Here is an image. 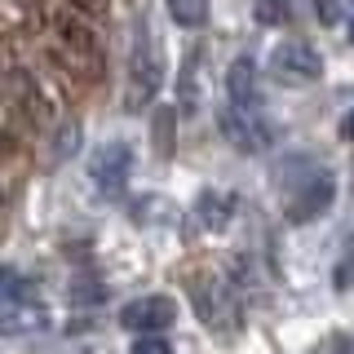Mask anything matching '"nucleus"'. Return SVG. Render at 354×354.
Segmentation results:
<instances>
[{
    "label": "nucleus",
    "instance_id": "f257e3e1",
    "mask_svg": "<svg viewBox=\"0 0 354 354\" xmlns=\"http://www.w3.org/2000/svg\"><path fill=\"white\" fill-rule=\"evenodd\" d=\"M49 53H53V62H58L66 75H75V80H84V84L102 80V71H106L102 44H97V36L88 31V22L75 14V9H66V14L53 18V44H49Z\"/></svg>",
    "mask_w": 354,
    "mask_h": 354
},
{
    "label": "nucleus",
    "instance_id": "f03ea898",
    "mask_svg": "<svg viewBox=\"0 0 354 354\" xmlns=\"http://www.w3.org/2000/svg\"><path fill=\"white\" fill-rule=\"evenodd\" d=\"M191 301H195V315L204 319L213 332H235L243 324V306H239V292L230 288L221 274L204 270V274H191Z\"/></svg>",
    "mask_w": 354,
    "mask_h": 354
},
{
    "label": "nucleus",
    "instance_id": "7ed1b4c3",
    "mask_svg": "<svg viewBox=\"0 0 354 354\" xmlns=\"http://www.w3.org/2000/svg\"><path fill=\"white\" fill-rule=\"evenodd\" d=\"M337 199V177L328 169H310L301 186H288V199H283V217L292 226H306V221H319L332 208Z\"/></svg>",
    "mask_w": 354,
    "mask_h": 354
},
{
    "label": "nucleus",
    "instance_id": "20e7f679",
    "mask_svg": "<svg viewBox=\"0 0 354 354\" xmlns=\"http://www.w3.org/2000/svg\"><path fill=\"white\" fill-rule=\"evenodd\" d=\"M164 84V58H160V44H155L151 31H138L133 40V58H129V106H147Z\"/></svg>",
    "mask_w": 354,
    "mask_h": 354
},
{
    "label": "nucleus",
    "instance_id": "39448f33",
    "mask_svg": "<svg viewBox=\"0 0 354 354\" xmlns=\"http://www.w3.org/2000/svg\"><path fill=\"white\" fill-rule=\"evenodd\" d=\"M217 129H221V138L243 155H261V151H270V142H274V133H270L261 111L235 106V102H226L217 111Z\"/></svg>",
    "mask_w": 354,
    "mask_h": 354
},
{
    "label": "nucleus",
    "instance_id": "423d86ee",
    "mask_svg": "<svg viewBox=\"0 0 354 354\" xmlns=\"http://www.w3.org/2000/svg\"><path fill=\"white\" fill-rule=\"evenodd\" d=\"M270 75L288 88H306L324 75V58H319V49L306 44V40H283V44L270 49Z\"/></svg>",
    "mask_w": 354,
    "mask_h": 354
},
{
    "label": "nucleus",
    "instance_id": "0eeeda50",
    "mask_svg": "<svg viewBox=\"0 0 354 354\" xmlns=\"http://www.w3.org/2000/svg\"><path fill=\"white\" fill-rule=\"evenodd\" d=\"M5 111H14V115L31 120V124H49L53 120V102L49 93L31 80L22 66H9V80H5Z\"/></svg>",
    "mask_w": 354,
    "mask_h": 354
},
{
    "label": "nucleus",
    "instance_id": "6e6552de",
    "mask_svg": "<svg viewBox=\"0 0 354 354\" xmlns=\"http://www.w3.org/2000/svg\"><path fill=\"white\" fill-rule=\"evenodd\" d=\"M129 173H133V151L124 142H102L88 155V177H93V186L102 195H124Z\"/></svg>",
    "mask_w": 354,
    "mask_h": 354
},
{
    "label": "nucleus",
    "instance_id": "1a4fd4ad",
    "mask_svg": "<svg viewBox=\"0 0 354 354\" xmlns=\"http://www.w3.org/2000/svg\"><path fill=\"white\" fill-rule=\"evenodd\" d=\"M177 324V301L164 292H151V297H138L120 310V328L138 332V337H155V332L173 328Z\"/></svg>",
    "mask_w": 354,
    "mask_h": 354
},
{
    "label": "nucleus",
    "instance_id": "9d476101",
    "mask_svg": "<svg viewBox=\"0 0 354 354\" xmlns=\"http://www.w3.org/2000/svg\"><path fill=\"white\" fill-rule=\"evenodd\" d=\"M191 217L199 221V230H208V235H221V230L230 226V217H235V195L221 191V186H208V191L195 195Z\"/></svg>",
    "mask_w": 354,
    "mask_h": 354
},
{
    "label": "nucleus",
    "instance_id": "9b49d317",
    "mask_svg": "<svg viewBox=\"0 0 354 354\" xmlns=\"http://www.w3.org/2000/svg\"><path fill=\"white\" fill-rule=\"evenodd\" d=\"M49 315L40 301H0V332L5 337H22V332H44Z\"/></svg>",
    "mask_w": 354,
    "mask_h": 354
},
{
    "label": "nucleus",
    "instance_id": "f8f14e48",
    "mask_svg": "<svg viewBox=\"0 0 354 354\" xmlns=\"http://www.w3.org/2000/svg\"><path fill=\"white\" fill-rule=\"evenodd\" d=\"M226 93L235 106H261V84H257V66H252L248 58H235L226 66Z\"/></svg>",
    "mask_w": 354,
    "mask_h": 354
},
{
    "label": "nucleus",
    "instance_id": "ddd939ff",
    "mask_svg": "<svg viewBox=\"0 0 354 354\" xmlns=\"http://www.w3.org/2000/svg\"><path fill=\"white\" fill-rule=\"evenodd\" d=\"M169 5V18L186 31H199L208 22V0H164Z\"/></svg>",
    "mask_w": 354,
    "mask_h": 354
},
{
    "label": "nucleus",
    "instance_id": "4468645a",
    "mask_svg": "<svg viewBox=\"0 0 354 354\" xmlns=\"http://www.w3.org/2000/svg\"><path fill=\"white\" fill-rule=\"evenodd\" d=\"M80 138H84L80 120H62V124H58V133H53V142H49V164H62L66 155H75V147H80Z\"/></svg>",
    "mask_w": 354,
    "mask_h": 354
},
{
    "label": "nucleus",
    "instance_id": "2eb2a0df",
    "mask_svg": "<svg viewBox=\"0 0 354 354\" xmlns=\"http://www.w3.org/2000/svg\"><path fill=\"white\" fill-rule=\"evenodd\" d=\"M350 14H354V0H315V18L324 27H341Z\"/></svg>",
    "mask_w": 354,
    "mask_h": 354
},
{
    "label": "nucleus",
    "instance_id": "dca6fc26",
    "mask_svg": "<svg viewBox=\"0 0 354 354\" xmlns=\"http://www.w3.org/2000/svg\"><path fill=\"white\" fill-rule=\"evenodd\" d=\"M173 124H177V111H155V151L173 155Z\"/></svg>",
    "mask_w": 354,
    "mask_h": 354
},
{
    "label": "nucleus",
    "instance_id": "f3484780",
    "mask_svg": "<svg viewBox=\"0 0 354 354\" xmlns=\"http://www.w3.org/2000/svg\"><path fill=\"white\" fill-rule=\"evenodd\" d=\"M102 297H106V288L93 283V279H75L71 283V301L75 306H93V301H102Z\"/></svg>",
    "mask_w": 354,
    "mask_h": 354
},
{
    "label": "nucleus",
    "instance_id": "a211bd4d",
    "mask_svg": "<svg viewBox=\"0 0 354 354\" xmlns=\"http://www.w3.org/2000/svg\"><path fill=\"white\" fill-rule=\"evenodd\" d=\"M257 18L266 22V27H279V22H288V0H257Z\"/></svg>",
    "mask_w": 354,
    "mask_h": 354
},
{
    "label": "nucleus",
    "instance_id": "6ab92c4d",
    "mask_svg": "<svg viewBox=\"0 0 354 354\" xmlns=\"http://www.w3.org/2000/svg\"><path fill=\"white\" fill-rule=\"evenodd\" d=\"M133 354H173V346L155 332V337H138V341H133Z\"/></svg>",
    "mask_w": 354,
    "mask_h": 354
},
{
    "label": "nucleus",
    "instance_id": "aec40b11",
    "mask_svg": "<svg viewBox=\"0 0 354 354\" xmlns=\"http://www.w3.org/2000/svg\"><path fill=\"white\" fill-rule=\"evenodd\" d=\"M66 5H71V9H75L80 18H106L111 0H66Z\"/></svg>",
    "mask_w": 354,
    "mask_h": 354
},
{
    "label": "nucleus",
    "instance_id": "412c9836",
    "mask_svg": "<svg viewBox=\"0 0 354 354\" xmlns=\"http://www.w3.org/2000/svg\"><path fill=\"white\" fill-rule=\"evenodd\" d=\"M315 354H354V341L350 337H328Z\"/></svg>",
    "mask_w": 354,
    "mask_h": 354
},
{
    "label": "nucleus",
    "instance_id": "4be33fe9",
    "mask_svg": "<svg viewBox=\"0 0 354 354\" xmlns=\"http://www.w3.org/2000/svg\"><path fill=\"white\" fill-rule=\"evenodd\" d=\"M341 138H354V106L346 111V120H341Z\"/></svg>",
    "mask_w": 354,
    "mask_h": 354
},
{
    "label": "nucleus",
    "instance_id": "5701e85b",
    "mask_svg": "<svg viewBox=\"0 0 354 354\" xmlns=\"http://www.w3.org/2000/svg\"><path fill=\"white\" fill-rule=\"evenodd\" d=\"M44 354H84V350H71V346H66V350H44Z\"/></svg>",
    "mask_w": 354,
    "mask_h": 354
}]
</instances>
